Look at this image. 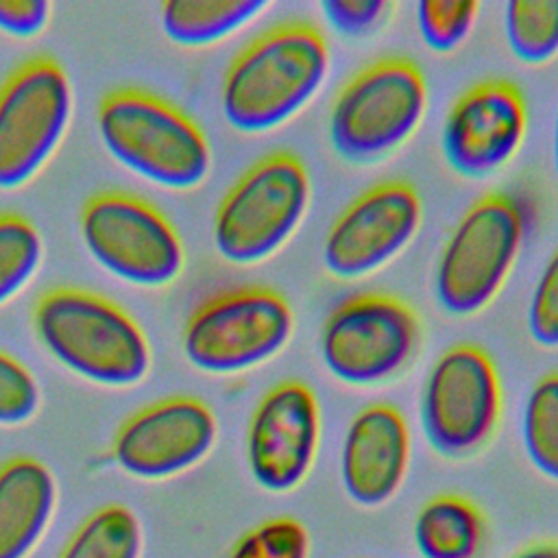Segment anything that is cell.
<instances>
[{
    "label": "cell",
    "mask_w": 558,
    "mask_h": 558,
    "mask_svg": "<svg viewBox=\"0 0 558 558\" xmlns=\"http://www.w3.org/2000/svg\"><path fill=\"white\" fill-rule=\"evenodd\" d=\"M39 408V386L31 371L0 349V425L31 421Z\"/></svg>",
    "instance_id": "26"
},
{
    "label": "cell",
    "mask_w": 558,
    "mask_h": 558,
    "mask_svg": "<svg viewBox=\"0 0 558 558\" xmlns=\"http://www.w3.org/2000/svg\"><path fill=\"white\" fill-rule=\"evenodd\" d=\"M512 558H558V543H554V541L534 543V545L521 549L519 554H514Z\"/></svg>",
    "instance_id": "30"
},
{
    "label": "cell",
    "mask_w": 558,
    "mask_h": 558,
    "mask_svg": "<svg viewBox=\"0 0 558 558\" xmlns=\"http://www.w3.org/2000/svg\"><path fill=\"white\" fill-rule=\"evenodd\" d=\"M268 7L266 0H168L159 20L177 46L203 48L231 37Z\"/></svg>",
    "instance_id": "18"
},
{
    "label": "cell",
    "mask_w": 558,
    "mask_h": 558,
    "mask_svg": "<svg viewBox=\"0 0 558 558\" xmlns=\"http://www.w3.org/2000/svg\"><path fill=\"white\" fill-rule=\"evenodd\" d=\"M423 207L405 181H384L351 201L323 240V266L338 279H360L397 257L416 235Z\"/></svg>",
    "instance_id": "12"
},
{
    "label": "cell",
    "mask_w": 558,
    "mask_h": 558,
    "mask_svg": "<svg viewBox=\"0 0 558 558\" xmlns=\"http://www.w3.org/2000/svg\"><path fill=\"white\" fill-rule=\"evenodd\" d=\"M551 153H554V170H556V179H558V111H556V120H554V137H551Z\"/></svg>",
    "instance_id": "31"
},
{
    "label": "cell",
    "mask_w": 558,
    "mask_h": 558,
    "mask_svg": "<svg viewBox=\"0 0 558 558\" xmlns=\"http://www.w3.org/2000/svg\"><path fill=\"white\" fill-rule=\"evenodd\" d=\"M523 235L525 216L512 196L490 192L475 201L440 251L434 275L438 305L451 316L486 307L512 270Z\"/></svg>",
    "instance_id": "6"
},
{
    "label": "cell",
    "mask_w": 558,
    "mask_h": 558,
    "mask_svg": "<svg viewBox=\"0 0 558 558\" xmlns=\"http://www.w3.org/2000/svg\"><path fill=\"white\" fill-rule=\"evenodd\" d=\"M320 442V410L310 386L279 381L255 405L246 429V464L270 493L296 488L310 473Z\"/></svg>",
    "instance_id": "14"
},
{
    "label": "cell",
    "mask_w": 558,
    "mask_h": 558,
    "mask_svg": "<svg viewBox=\"0 0 558 558\" xmlns=\"http://www.w3.org/2000/svg\"><path fill=\"white\" fill-rule=\"evenodd\" d=\"M530 338L543 349H558V248L545 262L527 303Z\"/></svg>",
    "instance_id": "27"
},
{
    "label": "cell",
    "mask_w": 558,
    "mask_h": 558,
    "mask_svg": "<svg viewBox=\"0 0 558 558\" xmlns=\"http://www.w3.org/2000/svg\"><path fill=\"white\" fill-rule=\"evenodd\" d=\"M33 329L59 364L98 386H135L150 368V347L142 327L96 292H44L33 310Z\"/></svg>",
    "instance_id": "2"
},
{
    "label": "cell",
    "mask_w": 558,
    "mask_h": 558,
    "mask_svg": "<svg viewBox=\"0 0 558 558\" xmlns=\"http://www.w3.org/2000/svg\"><path fill=\"white\" fill-rule=\"evenodd\" d=\"M412 453L403 414L388 403L360 410L340 445V482L360 506H381L401 486Z\"/></svg>",
    "instance_id": "16"
},
{
    "label": "cell",
    "mask_w": 558,
    "mask_h": 558,
    "mask_svg": "<svg viewBox=\"0 0 558 558\" xmlns=\"http://www.w3.org/2000/svg\"><path fill=\"white\" fill-rule=\"evenodd\" d=\"M310 534L292 517H275L244 532L229 558H307Z\"/></svg>",
    "instance_id": "25"
},
{
    "label": "cell",
    "mask_w": 558,
    "mask_h": 558,
    "mask_svg": "<svg viewBox=\"0 0 558 558\" xmlns=\"http://www.w3.org/2000/svg\"><path fill=\"white\" fill-rule=\"evenodd\" d=\"M142 523L137 514L109 504L92 512L70 536L59 558H140Z\"/></svg>",
    "instance_id": "20"
},
{
    "label": "cell",
    "mask_w": 558,
    "mask_h": 558,
    "mask_svg": "<svg viewBox=\"0 0 558 558\" xmlns=\"http://www.w3.org/2000/svg\"><path fill=\"white\" fill-rule=\"evenodd\" d=\"M392 9L386 0H323L320 11L333 31L344 37H364L373 33Z\"/></svg>",
    "instance_id": "28"
},
{
    "label": "cell",
    "mask_w": 558,
    "mask_h": 558,
    "mask_svg": "<svg viewBox=\"0 0 558 558\" xmlns=\"http://www.w3.org/2000/svg\"><path fill=\"white\" fill-rule=\"evenodd\" d=\"M96 124L107 153L153 185L185 192L209 174L211 148L201 126L150 92H109L98 105Z\"/></svg>",
    "instance_id": "3"
},
{
    "label": "cell",
    "mask_w": 558,
    "mask_h": 558,
    "mask_svg": "<svg viewBox=\"0 0 558 558\" xmlns=\"http://www.w3.org/2000/svg\"><path fill=\"white\" fill-rule=\"evenodd\" d=\"M288 301L262 286L227 290L198 305L183 327L185 360L209 375H231L275 357L290 340Z\"/></svg>",
    "instance_id": "7"
},
{
    "label": "cell",
    "mask_w": 558,
    "mask_h": 558,
    "mask_svg": "<svg viewBox=\"0 0 558 558\" xmlns=\"http://www.w3.org/2000/svg\"><path fill=\"white\" fill-rule=\"evenodd\" d=\"M218 421L194 397L159 399L131 414L113 438V460L137 480H166L196 466L216 445Z\"/></svg>",
    "instance_id": "13"
},
{
    "label": "cell",
    "mask_w": 558,
    "mask_h": 558,
    "mask_svg": "<svg viewBox=\"0 0 558 558\" xmlns=\"http://www.w3.org/2000/svg\"><path fill=\"white\" fill-rule=\"evenodd\" d=\"M521 438L530 462L558 482V371L543 375L527 392Z\"/></svg>",
    "instance_id": "22"
},
{
    "label": "cell",
    "mask_w": 558,
    "mask_h": 558,
    "mask_svg": "<svg viewBox=\"0 0 558 558\" xmlns=\"http://www.w3.org/2000/svg\"><path fill=\"white\" fill-rule=\"evenodd\" d=\"M421 323L392 294L360 292L340 301L320 329L325 368L351 386H377L395 377L416 353Z\"/></svg>",
    "instance_id": "9"
},
{
    "label": "cell",
    "mask_w": 558,
    "mask_h": 558,
    "mask_svg": "<svg viewBox=\"0 0 558 558\" xmlns=\"http://www.w3.org/2000/svg\"><path fill=\"white\" fill-rule=\"evenodd\" d=\"M57 508L52 471L28 456L0 466V558H26L48 532Z\"/></svg>",
    "instance_id": "17"
},
{
    "label": "cell",
    "mask_w": 558,
    "mask_h": 558,
    "mask_svg": "<svg viewBox=\"0 0 558 558\" xmlns=\"http://www.w3.org/2000/svg\"><path fill=\"white\" fill-rule=\"evenodd\" d=\"M310 174L299 157L275 150L255 161L222 196L211 227L218 255L238 266L277 253L310 207Z\"/></svg>",
    "instance_id": "5"
},
{
    "label": "cell",
    "mask_w": 558,
    "mask_h": 558,
    "mask_svg": "<svg viewBox=\"0 0 558 558\" xmlns=\"http://www.w3.org/2000/svg\"><path fill=\"white\" fill-rule=\"evenodd\" d=\"M50 20V4L44 0H0V31L17 37H37Z\"/></svg>",
    "instance_id": "29"
},
{
    "label": "cell",
    "mask_w": 558,
    "mask_h": 558,
    "mask_svg": "<svg viewBox=\"0 0 558 558\" xmlns=\"http://www.w3.org/2000/svg\"><path fill=\"white\" fill-rule=\"evenodd\" d=\"M504 33L519 61L547 63L558 54V0H510Z\"/></svg>",
    "instance_id": "21"
},
{
    "label": "cell",
    "mask_w": 558,
    "mask_h": 558,
    "mask_svg": "<svg viewBox=\"0 0 558 558\" xmlns=\"http://www.w3.org/2000/svg\"><path fill=\"white\" fill-rule=\"evenodd\" d=\"M501 414V384L493 360L475 344L445 349L425 375L418 418L440 456L464 458L495 432Z\"/></svg>",
    "instance_id": "11"
},
{
    "label": "cell",
    "mask_w": 558,
    "mask_h": 558,
    "mask_svg": "<svg viewBox=\"0 0 558 558\" xmlns=\"http://www.w3.org/2000/svg\"><path fill=\"white\" fill-rule=\"evenodd\" d=\"M421 558H473L484 523L477 508L458 495H438L421 506L412 525Z\"/></svg>",
    "instance_id": "19"
},
{
    "label": "cell",
    "mask_w": 558,
    "mask_h": 558,
    "mask_svg": "<svg viewBox=\"0 0 558 558\" xmlns=\"http://www.w3.org/2000/svg\"><path fill=\"white\" fill-rule=\"evenodd\" d=\"M44 242L37 227L11 211L0 214V305L20 294L39 270Z\"/></svg>",
    "instance_id": "23"
},
{
    "label": "cell",
    "mask_w": 558,
    "mask_h": 558,
    "mask_svg": "<svg viewBox=\"0 0 558 558\" xmlns=\"http://www.w3.org/2000/svg\"><path fill=\"white\" fill-rule=\"evenodd\" d=\"M72 118V87L52 57H33L0 85V190L26 185L59 148Z\"/></svg>",
    "instance_id": "10"
},
{
    "label": "cell",
    "mask_w": 558,
    "mask_h": 558,
    "mask_svg": "<svg viewBox=\"0 0 558 558\" xmlns=\"http://www.w3.org/2000/svg\"><path fill=\"white\" fill-rule=\"evenodd\" d=\"M427 109V83L405 57H386L355 72L333 96L327 135L353 163L384 159L418 126Z\"/></svg>",
    "instance_id": "4"
},
{
    "label": "cell",
    "mask_w": 558,
    "mask_h": 558,
    "mask_svg": "<svg viewBox=\"0 0 558 558\" xmlns=\"http://www.w3.org/2000/svg\"><path fill=\"white\" fill-rule=\"evenodd\" d=\"M327 72L329 48L316 26L277 24L229 63L220 87L222 116L240 133L277 129L316 96Z\"/></svg>",
    "instance_id": "1"
},
{
    "label": "cell",
    "mask_w": 558,
    "mask_h": 558,
    "mask_svg": "<svg viewBox=\"0 0 558 558\" xmlns=\"http://www.w3.org/2000/svg\"><path fill=\"white\" fill-rule=\"evenodd\" d=\"M81 238L100 268L137 288L168 286L185 264L172 222L155 205L126 192L94 194L81 211Z\"/></svg>",
    "instance_id": "8"
},
{
    "label": "cell",
    "mask_w": 558,
    "mask_h": 558,
    "mask_svg": "<svg viewBox=\"0 0 558 558\" xmlns=\"http://www.w3.org/2000/svg\"><path fill=\"white\" fill-rule=\"evenodd\" d=\"M525 126V100L514 83L504 78L475 83L456 98L442 122V157L462 177H488L514 157Z\"/></svg>",
    "instance_id": "15"
},
{
    "label": "cell",
    "mask_w": 558,
    "mask_h": 558,
    "mask_svg": "<svg viewBox=\"0 0 558 558\" xmlns=\"http://www.w3.org/2000/svg\"><path fill=\"white\" fill-rule=\"evenodd\" d=\"M480 4L473 0H421L416 26L421 39L434 52L456 50L471 33Z\"/></svg>",
    "instance_id": "24"
}]
</instances>
